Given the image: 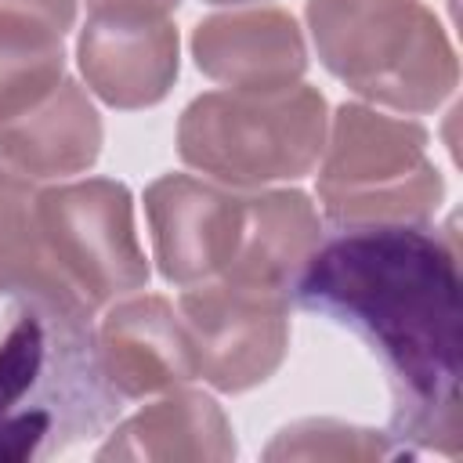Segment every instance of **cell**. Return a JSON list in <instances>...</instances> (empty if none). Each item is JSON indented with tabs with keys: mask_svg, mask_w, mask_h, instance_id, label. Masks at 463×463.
<instances>
[{
	"mask_svg": "<svg viewBox=\"0 0 463 463\" xmlns=\"http://www.w3.org/2000/svg\"><path fill=\"white\" fill-rule=\"evenodd\" d=\"M459 253L423 224L344 228L318 242L293 297L358 333L391 380V438L459 452Z\"/></svg>",
	"mask_w": 463,
	"mask_h": 463,
	"instance_id": "6da1fadb",
	"label": "cell"
},
{
	"mask_svg": "<svg viewBox=\"0 0 463 463\" xmlns=\"http://www.w3.org/2000/svg\"><path fill=\"white\" fill-rule=\"evenodd\" d=\"M119 412L90 318L14 304L0 336V463H29L101 434Z\"/></svg>",
	"mask_w": 463,
	"mask_h": 463,
	"instance_id": "7a4b0ae2",
	"label": "cell"
},
{
	"mask_svg": "<svg viewBox=\"0 0 463 463\" xmlns=\"http://www.w3.org/2000/svg\"><path fill=\"white\" fill-rule=\"evenodd\" d=\"M318 61L358 98L394 112H434L459 83L456 47L423 0H307Z\"/></svg>",
	"mask_w": 463,
	"mask_h": 463,
	"instance_id": "3957f363",
	"label": "cell"
},
{
	"mask_svg": "<svg viewBox=\"0 0 463 463\" xmlns=\"http://www.w3.org/2000/svg\"><path fill=\"white\" fill-rule=\"evenodd\" d=\"M329 105L307 83L275 90H210L177 119V156L224 188L307 177L326 148Z\"/></svg>",
	"mask_w": 463,
	"mask_h": 463,
	"instance_id": "277c9868",
	"label": "cell"
},
{
	"mask_svg": "<svg viewBox=\"0 0 463 463\" xmlns=\"http://www.w3.org/2000/svg\"><path fill=\"white\" fill-rule=\"evenodd\" d=\"M427 141L430 134L416 119L344 101L326 130L318 166L326 217L340 232L427 224L445 199V177L427 156Z\"/></svg>",
	"mask_w": 463,
	"mask_h": 463,
	"instance_id": "5b68a950",
	"label": "cell"
},
{
	"mask_svg": "<svg viewBox=\"0 0 463 463\" xmlns=\"http://www.w3.org/2000/svg\"><path fill=\"white\" fill-rule=\"evenodd\" d=\"M36 224L58 282L87 318L148 286L134 195L123 181L87 177L36 188Z\"/></svg>",
	"mask_w": 463,
	"mask_h": 463,
	"instance_id": "8992f818",
	"label": "cell"
},
{
	"mask_svg": "<svg viewBox=\"0 0 463 463\" xmlns=\"http://www.w3.org/2000/svg\"><path fill=\"white\" fill-rule=\"evenodd\" d=\"M195 376L224 394H242L282 365L289 351V297L260 286L210 279L177 300Z\"/></svg>",
	"mask_w": 463,
	"mask_h": 463,
	"instance_id": "52a82bcc",
	"label": "cell"
},
{
	"mask_svg": "<svg viewBox=\"0 0 463 463\" xmlns=\"http://www.w3.org/2000/svg\"><path fill=\"white\" fill-rule=\"evenodd\" d=\"M145 217L159 275L174 286L224 279L242 228V188L163 174L145 188Z\"/></svg>",
	"mask_w": 463,
	"mask_h": 463,
	"instance_id": "ba28073f",
	"label": "cell"
},
{
	"mask_svg": "<svg viewBox=\"0 0 463 463\" xmlns=\"http://www.w3.org/2000/svg\"><path fill=\"white\" fill-rule=\"evenodd\" d=\"M76 61L105 105L148 109L170 94L181 72V40L170 18L90 14L76 40Z\"/></svg>",
	"mask_w": 463,
	"mask_h": 463,
	"instance_id": "9c48e42d",
	"label": "cell"
},
{
	"mask_svg": "<svg viewBox=\"0 0 463 463\" xmlns=\"http://www.w3.org/2000/svg\"><path fill=\"white\" fill-rule=\"evenodd\" d=\"M98 354L119 398H148L195 380L181 311L156 293L119 297L98 326Z\"/></svg>",
	"mask_w": 463,
	"mask_h": 463,
	"instance_id": "30bf717a",
	"label": "cell"
},
{
	"mask_svg": "<svg viewBox=\"0 0 463 463\" xmlns=\"http://www.w3.org/2000/svg\"><path fill=\"white\" fill-rule=\"evenodd\" d=\"M188 43L199 72L232 90H275L300 83L307 72L304 33L282 7L210 14L192 29Z\"/></svg>",
	"mask_w": 463,
	"mask_h": 463,
	"instance_id": "8fae6325",
	"label": "cell"
},
{
	"mask_svg": "<svg viewBox=\"0 0 463 463\" xmlns=\"http://www.w3.org/2000/svg\"><path fill=\"white\" fill-rule=\"evenodd\" d=\"M101 116L76 80H61L43 101L0 123V166L33 181L72 177L101 156Z\"/></svg>",
	"mask_w": 463,
	"mask_h": 463,
	"instance_id": "7c38bea8",
	"label": "cell"
},
{
	"mask_svg": "<svg viewBox=\"0 0 463 463\" xmlns=\"http://www.w3.org/2000/svg\"><path fill=\"white\" fill-rule=\"evenodd\" d=\"M322 242L315 203L297 188L242 192V228L235 257L224 271L228 282L260 286L293 297L300 271Z\"/></svg>",
	"mask_w": 463,
	"mask_h": 463,
	"instance_id": "4fadbf2b",
	"label": "cell"
},
{
	"mask_svg": "<svg viewBox=\"0 0 463 463\" xmlns=\"http://www.w3.org/2000/svg\"><path fill=\"white\" fill-rule=\"evenodd\" d=\"M235 456V434L224 409L203 391L174 387L166 398L123 420L98 459H148V463H228Z\"/></svg>",
	"mask_w": 463,
	"mask_h": 463,
	"instance_id": "5bb4252c",
	"label": "cell"
},
{
	"mask_svg": "<svg viewBox=\"0 0 463 463\" xmlns=\"http://www.w3.org/2000/svg\"><path fill=\"white\" fill-rule=\"evenodd\" d=\"M36 181L0 166V297L87 318L58 282L36 224Z\"/></svg>",
	"mask_w": 463,
	"mask_h": 463,
	"instance_id": "9a60e30c",
	"label": "cell"
},
{
	"mask_svg": "<svg viewBox=\"0 0 463 463\" xmlns=\"http://www.w3.org/2000/svg\"><path fill=\"white\" fill-rule=\"evenodd\" d=\"M65 80L61 33L0 14V123L43 101Z\"/></svg>",
	"mask_w": 463,
	"mask_h": 463,
	"instance_id": "2e32d148",
	"label": "cell"
},
{
	"mask_svg": "<svg viewBox=\"0 0 463 463\" xmlns=\"http://www.w3.org/2000/svg\"><path fill=\"white\" fill-rule=\"evenodd\" d=\"M405 449L373 427H354L340 420H297L275 434V441L264 449V459H347V463H369V459H391Z\"/></svg>",
	"mask_w": 463,
	"mask_h": 463,
	"instance_id": "e0dca14e",
	"label": "cell"
},
{
	"mask_svg": "<svg viewBox=\"0 0 463 463\" xmlns=\"http://www.w3.org/2000/svg\"><path fill=\"white\" fill-rule=\"evenodd\" d=\"M0 14L29 18L54 33H65L76 22V0H0Z\"/></svg>",
	"mask_w": 463,
	"mask_h": 463,
	"instance_id": "ac0fdd59",
	"label": "cell"
},
{
	"mask_svg": "<svg viewBox=\"0 0 463 463\" xmlns=\"http://www.w3.org/2000/svg\"><path fill=\"white\" fill-rule=\"evenodd\" d=\"M181 0H87L90 14H152V18H166L170 11H177Z\"/></svg>",
	"mask_w": 463,
	"mask_h": 463,
	"instance_id": "d6986e66",
	"label": "cell"
},
{
	"mask_svg": "<svg viewBox=\"0 0 463 463\" xmlns=\"http://www.w3.org/2000/svg\"><path fill=\"white\" fill-rule=\"evenodd\" d=\"M206 4H246V0H206Z\"/></svg>",
	"mask_w": 463,
	"mask_h": 463,
	"instance_id": "ffe728a7",
	"label": "cell"
}]
</instances>
